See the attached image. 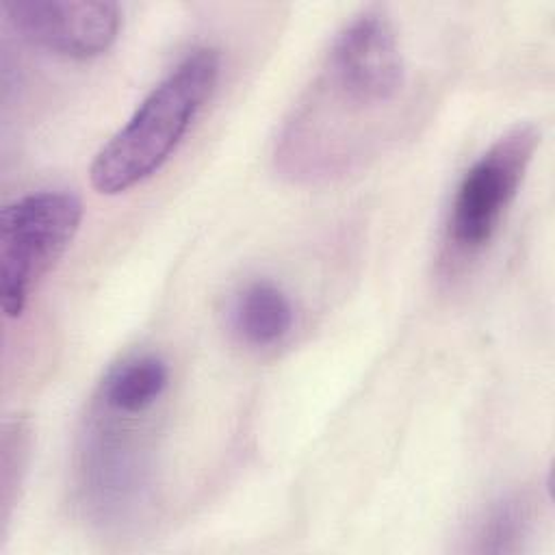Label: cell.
<instances>
[{"label":"cell","instance_id":"cell-1","mask_svg":"<svg viewBox=\"0 0 555 555\" xmlns=\"http://www.w3.org/2000/svg\"><path fill=\"white\" fill-rule=\"evenodd\" d=\"M219 72L217 50L199 48L186 54L95 154L91 186L102 195H117L156 173L210 100Z\"/></svg>","mask_w":555,"mask_h":555},{"label":"cell","instance_id":"cell-2","mask_svg":"<svg viewBox=\"0 0 555 555\" xmlns=\"http://www.w3.org/2000/svg\"><path fill=\"white\" fill-rule=\"evenodd\" d=\"M80 219V199L65 191H39L2 208L0 293L7 317L22 314L33 286L74 241Z\"/></svg>","mask_w":555,"mask_h":555},{"label":"cell","instance_id":"cell-3","mask_svg":"<svg viewBox=\"0 0 555 555\" xmlns=\"http://www.w3.org/2000/svg\"><path fill=\"white\" fill-rule=\"evenodd\" d=\"M535 145V128L518 126L468 167L457 184L447 221V238L453 251L475 254L492 241L516 197Z\"/></svg>","mask_w":555,"mask_h":555},{"label":"cell","instance_id":"cell-4","mask_svg":"<svg viewBox=\"0 0 555 555\" xmlns=\"http://www.w3.org/2000/svg\"><path fill=\"white\" fill-rule=\"evenodd\" d=\"M325 80L343 106L373 108L392 102L405 82L392 24L382 13L351 20L330 48Z\"/></svg>","mask_w":555,"mask_h":555},{"label":"cell","instance_id":"cell-5","mask_svg":"<svg viewBox=\"0 0 555 555\" xmlns=\"http://www.w3.org/2000/svg\"><path fill=\"white\" fill-rule=\"evenodd\" d=\"M2 11L30 43L78 61L106 52L121 26L119 4L104 0H9Z\"/></svg>","mask_w":555,"mask_h":555},{"label":"cell","instance_id":"cell-6","mask_svg":"<svg viewBox=\"0 0 555 555\" xmlns=\"http://www.w3.org/2000/svg\"><path fill=\"white\" fill-rule=\"evenodd\" d=\"M80 473L89 505L102 516H115L141 499L147 462L137 440L113 427H95L87 436Z\"/></svg>","mask_w":555,"mask_h":555},{"label":"cell","instance_id":"cell-7","mask_svg":"<svg viewBox=\"0 0 555 555\" xmlns=\"http://www.w3.org/2000/svg\"><path fill=\"white\" fill-rule=\"evenodd\" d=\"M232 327L247 345H275L293 327V306L280 286L269 280H256L236 295Z\"/></svg>","mask_w":555,"mask_h":555},{"label":"cell","instance_id":"cell-8","mask_svg":"<svg viewBox=\"0 0 555 555\" xmlns=\"http://www.w3.org/2000/svg\"><path fill=\"white\" fill-rule=\"evenodd\" d=\"M169 366L158 356L124 360L102 382V403L108 412L132 416L150 410L167 390Z\"/></svg>","mask_w":555,"mask_h":555},{"label":"cell","instance_id":"cell-9","mask_svg":"<svg viewBox=\"0 0 555 555\" xmlns=\"http://www.w3.org/2000/svg\"><path fill=\"white\" fill-rule=\"evenodd\" d=\"M531 525V512L525 499H505L496 503L479 522L475 538L481 551L505 553L516 551L520 540L527 538Z\"/></svg>","mask_w":555,"mask_h":555}]
</instances>
